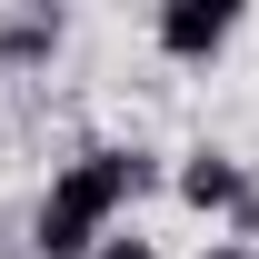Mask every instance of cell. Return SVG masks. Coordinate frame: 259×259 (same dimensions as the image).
I'll use <instances>...</instances> for the list:
<instances>
[{
    "mask_svg": "<svg viewBox=\"0 0 259 259\" xmlns=\"http://www.w3.org/2000/svg\"><path fill=\"white\" fill-rule=\"evenodd\" d=\"M140 190H160V160L130 150V140H100V150H80V160L50 180V199H60L70 220H90V229H120V209Z\"/></svg>",
    "mask_w": 259,
    "mask_h": 259,
    "instance_id": "1",
    "label": "cell"
},
{
    "mask_svg": "<svg viewBox=\"0 0 259 259\" xmlns=\"http://www.w3.org/2000/svg\"><path fill=\"white\" fill-rule=\"evenodd\" d=\"M150 40H160V60L199 70V60H220L239 40V0H160L150 10Z\"/></svg>",
    "mask_w": 259,
    "mask_h": 259,
    "instance_id": "2",
    "label": "cell"
},
{
    "mask_svg": "<svg viewBox=\"0 0 259 259\" xmlns=\"http://www.w3.org/2000/svg\"><path fill=\"white\" fill-rule=\"evenodd\" d=\"M169 190L190 199L199 220H229V209L249 199V160H239V150H190V160L169 169Z\"/></svg>",
    "mask_w": 259,
    "mask_h": 259,
    "instance_id": "3",
    "label": "cell"
},
{
    "mask_svg": "<svg viewBox=\"0 0 259 259\" xmlns=\"http://www.w3.org/2000/svg\"><path fill=\"white\" fill-rule=\"evenodd\" d=\"M60 40H70V20L50 10V0H40V10H10V20H0V70H20V60H50Z\"/></svg>",
    "mask_w": 259,
    "mask_h": 259,
    "instance_id": "4",
    "label": "cell"
},
{
    "mask_svg": "<svg viewBox=\"0 0 259 259\" xmlns=\"http://www.w3.org/2000/svg\"><path fill=\"white\" fill-rule=\"evenodd\" d=\"M100 239H110V229H90V220H70L60 199H40V209H30V249H40V259H90Z\"/></svg>",
    "mask_w": 259,
    "mask_h": 259,
    "instance_id": "5",
    "label": "cell"
},
{
    "mask_svg": "<svg viewBox=\"0 0 259 259\" xmlns=\"http://www.w3.org/2000/svg\"><path fill=\"white\" fill-rule=\"evenodd\" d=\"M90 259H160V239H140V229H110Z\"/></svg>",
    "mask_w": 259,
    "mask_h": 259,
    "instance_id": "6",
    "label": "cell"
},
{
    "mask_svg": "<svg viewBox=\"0 0 259 259\" xmlns=\"http://www.w3.org/2000/svg\"><path fill=\"white\" fill-rule=\"evenodd\" d=\"M229 239H239V249H259V180H249V199L229 209Z\"/></svg>",
    "mask_w": 259,
    "mask_h": 259,
    "instance_id": "7",
    "label": "cell"
},
{
    "mask_svg": "<svg viewBox=\"0 0 259 259\" xmlns=\"http://www.w3.org/2000/svg\"><path fill=\"white\" fill-rule=\"evenodd\" d=\"M199 259H259V249H239V239H209V249H199Z\"/></svg>",
    "mask_w": 259,
    "mask_h": 259,
    "instance_id": "8",
    "label": "cell"
}]
</instances>
